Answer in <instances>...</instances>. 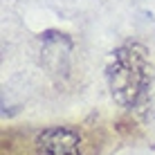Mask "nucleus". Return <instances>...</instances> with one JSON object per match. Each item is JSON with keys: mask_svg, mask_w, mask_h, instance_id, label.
Returning <instances> with one entry per match:
<instances>
[{"mask_svg": "<svg viewBox=\"0 0 155 155\" xmlns=\"http://www.w3.org/2000/svg\"><path fill=\"white\" fill-rule=\"evenodd\" d=\"M146 52L140 45H128L113 52L108 65V83L117 104L126 108H137L148 94Z\"/></svg>", "mask_w": 155, "mask_h": 155, "instance_id": "obj_1", "label": "nucleus"}]
</instances>
